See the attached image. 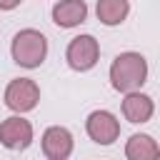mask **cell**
<instances>
[{
    "label": "cell",
    "mask_w": 160,
    "mask_h": 160,
    "mask_svg": "<svg viewBox=\"0 0 160 160\" xmlns=\"http://www.w3.org/2000/svg\"><path fill=\"white\" fill-rule=\"evenodd\" d=\"M148 80V60L140 52H120L110 65V85L118 92L140 90Z\"/></svg>",
    "instance_id": "cell-1"
},
{
    "label": "cell",
    "mask_w": 160,
    "mask_h": 160,
    "mask_svg": "<svg viewBox=\"0 0 160 160\" xmlns=\"http://www.w3.org/2000/svg\"><path fill=\"white\" fill-rule=\"evenodd\" d=\"M10 55L12 60L20 65V68H40L45 55H48V38L40 32V30H32V28H25L20 30L15 38H12V45H10Z\"/></svg>",
    "instance_id": "cell-2"
},
{
    "label": "cell",
    "mask_w": 160,
    "mask_h": 160,
    "mask_svg": "<svg viewBox=\"0 0 160 160\" xmlns=\"http://www.w3.org/2000/svg\"><path fill=\"white\" fill-rule=\"evenodd\" d=\"M40 102V88L30 78H15L5 88V105L12 112H28Z\"/></svg>",
    "instance_id": "cell-3"
},
{
    "label": "cell",
    "mask_w": 160,
    "mask_h": 160,
    "mask_svg": "<svg viewBox=\"0 0 160 160\" xmlns=\"http://www.w3.org/2000/svg\"><path fill=\"white\" fill-rule=\"evenodd\" d=\"M98 58H100V45H98V40L92 35H78V38H72L70 45H68V50H65L68 65L72 70H78V72H85V70L95 68Z\"/></svg>",
    "instance_id": "cell-4"
},
{
    "label": "cell",
    "mask_w": 160,
    "mask_h": 160,
    "mask_svg": "<svg viewBox=\"0 0 160 160\" xmlns=\"http://www.w3.org/2000/svg\"><path fill=\"white\" fill-rule=\"evenodd\" d=\"M85 130H88V135H90L92 142H98V145H112L118 140V135H120V122L108 110H92L88 115V120H85Z\"/></svg>",
    "instance_id": "cell-5"
},
{
    "label": "cell",
    "mask_w": 160,
    "mask_h": 160,
    "mask_svg": "<svg viewBox=\"0 0 160 160\" xmlns=\"http://www.w3.org/2000/svg\"><path fill=\"white\" fill-rule=\"evenodd\" d=\"M0 142L8 150H25L32 142V125H30V120H25L20 115H12V118L2 120L0 122Z\"/></svg>",
    "instance_id": "cell-6"
},
{
    "label": "cell",
    "mask_w": 160,
    "mask_h": 160,
    "mask_svg": "<svg viewBox=\"0 0 160 160\" xmlns=\"http://www.w3.org/2000/svg\"><path fill=\"white\" fill-rule=\"evenodd\" d=\"M42 152L48 160H65L72 155V135L68 128L52 125L42 132Z\"/></svg>",
    "instance_id": "cell-7"
},
{
    "label": "cell",
    "mask_w": 160,
    "mask_h": 160,
    "mask_svg": "<svg viewBox=\"0 0 160 160\" xmlns=\"http://www.w3.org/2000/svg\"><path fill=\"white\" fill-rule=\"evenodd\" d=\"M155 112V105H152V98L140 92V90H130L125 92V100H122V115L128 122H148Z\"/></svg>",
    "instance_id": "cell-8"
},
{
    "label": "cell",
    "mask_w": 160,
    "mask_h": 160,
    "mask_svg": "<svg viewBox=\"0 0 160 160\" xmlns=\"http://www.w3.org/2000/svg\"><path fill=\"white\" fill-rule=\"evenodd\" d=\"M85 18H88L85 0H60L52 8V22L58 28H75L85 22Z\"/></svg>",
    "instance_id": "cell-9"
},
{
    "label": "cell",
    "mask_w": 160,
    "mask_h": 160,
    "mask_svg": "<svg viewBox=\"0 0 160 160\" xmlns=\"http://www.w3.org/2000/svg\"><path fill=\"white\" fill-rule=\"evenodd\" d=\"M125 155H128V160H155V158L160 155V145H158L150 135L138 132V135H132V138L128 140Z\"/></svg>",
    "instance_id": "cell-10"
},
{
    "label": "cell",
    "mask_w": 160,
    "mask_h": 160,
    "mask_svg": "<svg viewBox=\"0 0 160 160\" xmlns=\"http://www.w3.org/2000/svg\"><path fill=\"white\" fill-rule=\"evenodd\" d=\"M95 12H98V20H100L102 25L112 28V25H120V22L128 18L130 2H128V0H98Z\"/></svg>",
    "instance_id": "cell-11"
},
{
    "label": "cell",
    "mask_w": 160,
    "mask_h": 160,
    "mask_svg": "<svg viewBox=\"0 0 160 160\" xmlns=\"http://www.w3.org/2000/svg\"><path fill=\"white\" fill-rule=\"evenodd\" d=\"M18 5H20V0H0V10H12Z\"/></svg>",
    "instance_id": "cell-12"
}]
</instances>
